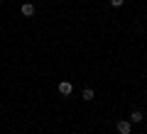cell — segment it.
Listing matches in <instances>:
<instances>
[{
  "mask_svg": "<svg viewBox=\"0 0 147 134\" xmlns=\"http://www.w3.org/2000/svg\"><path fill=\"white\" fill-rule=\"evenodd\" d=\"M115 129H118V134H130L132 132V122H130V119H120Z\"/></svg>",
  "mask_w": 147,
  "mask_h": 134,
  "instance_id": "cell-1",
  "label": "cell"
},
{
  "mask_svg": "<svg viewBox=\"0 0 147 134\" xmlns=\"http://www.w3.org/2000/svg\"><path fill=\"white\" fill-rule=\"evenodd\" d=\"M59 93H61V95H71L74 93V85L69 81H61V83H59Z\"/></svg>",
  "mask_w": 147,
  "mask_h": 134,
  "instance_id": "cell-2",
  "label": "cell"
},
{
  "mask_svg": "<svg viewBox=\"0 0 147 134\" xmlns=\"http://www.w3.org/2000/svg\"><path fill=\"white\" fill-rule=\"evenodd\" d=\"M142 119H145V115H142L140 110H132V112H130V122H132V124H140Z\"/></svg>",
  "mask_w": 147,
  "mask_h": 134,
  "instance_id": "cell-3",
  "label": "cell"
},
{
  "mask_svg": "<svg viewBox=\"0 0 147 134\" xmlns=\"http://www.w3.org/2000/svg\"><path fill=\"white\" fill-rule=\"evenodd\" d=\"M22 15L32 17V15H34V5H32V3H25V5H22Z\"/></svg>",
  "mask_w": 147,
  "mask_h": 134,
  "instance_id": "cell-4",
  "label": "cell"
},
{
  "mask_svg": "<svg viewBox=\"0 0 147 134\" xmlns=\"http://www.w3.org/2000/svg\"><path fill=\"white\" fill-rule=\"evenodd\" d=\"M84 100H86V103L93 100V90H91V88H86V90H84Z\"/></svg>",
  "mask_w": 147,
  "mask_h": 134,
  "instance_id": "cell-5",
  "label": "cell"
},
{
  "mask_svg": "<svg viewBox=\"0 0 147 134\" xmlns=\"http://www.w3.org/2000/svg\"><path fill=\"white\" fill-rule=\"evenodd\" d=\"M110 5H113V7H123V5H125V0H110Z\"/></svg>",
  "mask_w": 147,
  "mask_h": 134,
  "instance_id": "cell-6",
  "label": "cell"
}]
</instances>
